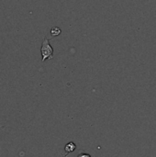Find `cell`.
Listing matches in <instances>:
<instances>
[{
    "label": "cell",
    "mask_w": 156,
    "mask_h": 157,
    "mask_svg": "<svg viewBox=\"0 0 156 157\" xmlns=\"http://www.w3.org/2000/svg\"><path fill=\"white\" fill-rule=\"evenodd\" d=\"M40 53L42 56L41 62H45L46 60H51L53 57V49L50 44L49 40L45 37L42 44H41V49H40Z\"/></svg>",
    "instance_id": "cell-1"
},
{
    "label": "cell",
    "mask_w": 156,
    "mask_h": 157,
    "mask_svg": "<svg viewBox=\"0 0 156 157\" xmlns=\"http://www.w3.org/2000/svg\"><path fill=\"white\" fill-rule=\"evenodd\" d=\"M75 148H76V145L74 144V143H69V144H67L65 146H64V150H65V152L67 153V154H70V153H72V152H74V150H75Z\"/></svg>",
    "instance_id": "cell-2"
},
{
    "label": "cell",
    "mask_w": 156,
    "mask_h": 157,
    "mask_svg": "<svg viewBox=\"0 0 156 157\" xmlns=\"http://www.w3.org/2000/svg\"><path fill=\"white\" fill-rule=\"evenodd\" d=\"M51 36H52V37L58 36V35L61 34V29H60L58 27H53V28L51 29Z\"/></svg>",
    "instance_id": "cell-3"
},
{
    "label": "cell",
    "mask_w": 156,
    "mask_h": 157,
    "mask_svg": "<svg viewBox=\"0 0 156 157\" xmlns=\"http://www.w3.org/2000/svg\"><path fill=\"white\" fill-rule=\"evenodd\" d=\"M78 156H86V157H90V155H84V154H80Z\"/></svg>",
    "instance_id": "cell-4"
}]
</instances>
